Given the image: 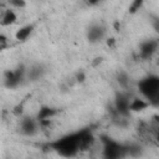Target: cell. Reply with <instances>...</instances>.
Instances as JSON below:
<instances>
[{"label":"cell","mask_w":159,"mask_h":159,"mask_svg":"<svg viewBox=\"0 0 159 159\" xmlns=\"http://www.w3.org/2000/svg\"><path fill=\"white\" fill-rule=\"evenodd\" d=\"M31 31H32V25H26V26H24V27L19 29L15 36H16V39H17V40L24 41V40H26V39L29 37V35L31 34Z\"/></svg>","instance_id":"cell-2"},{"label":"cell","mask_w":159,"mask_h":159,"mask_svg":"<svg viewBox=\"0 0 159 159\" xmlns=\"http://www.w3.org/2000/svg\"><path fill=\"white\" fill-rule=\"evenodd\" d=\"M9 4L14 7H24L25 6V1L24 0H9Z\"/></svg>","instance_id":"cell-3"},{"label":"cell","mask_w":159,"mask_h":159,"mask_svg":"<svg viewBox=\"0 0 159 159\" xmlns=\"http://www.w3.org/2000/svg\"><path fill=\"white\" fill-rule=\"evenodd\" d=\"M17 20V15L12 9H6L1 14V25L2 26H10L15 24Z\"/></svg>","instance_id":"cell-1"}]
</instances>
